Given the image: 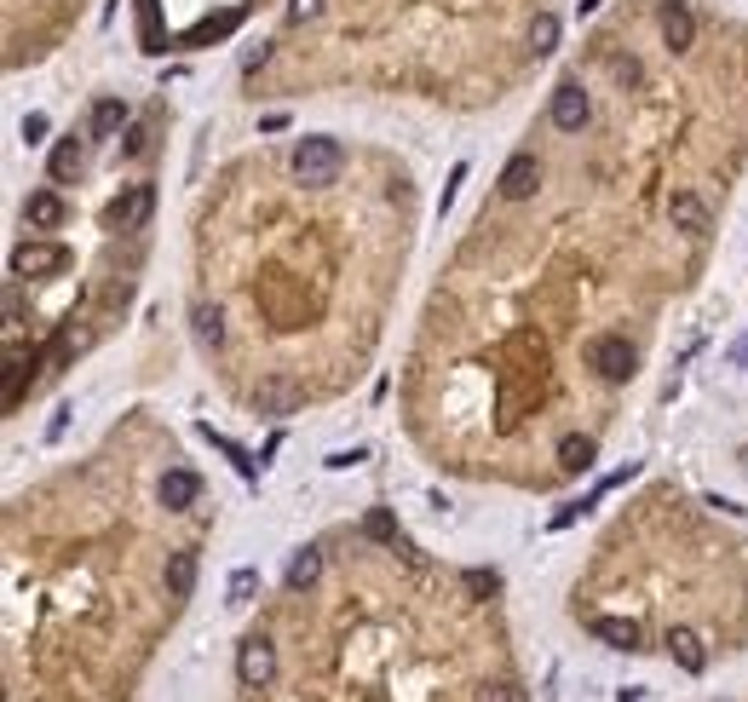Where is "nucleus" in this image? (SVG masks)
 <instances>
[{
	"instance_id": "obj_1",
	"label": "nucleus",
	"mask_w": 748,
	"mask_h": 702,
	"mask_svg": "<svg viewBox=\"0 0 748 702\" xmlns=\"http://www.w3.org/2000/svg\"><path fill=\"white\" fill-rule=\"evenodd\" d=\"M288 167H294V179L311 190H323L340 179V167H346V150H340V139H328V133H311V139L294 144V156H288Z\"/></svg>"
},
{
	"instance_id": "obj_2",
	"label": "nucleus",
	"mask_w": 748,
	"mask_h": 702,
	"mask_svg": "<svg viewBox=\"0 0 748 702\" xmlns=\"http://www.w3.org/2000/svg\"><path fill=\"white\" fill-rule=\"evenodd\" d=\"M587 369H599L605 380H628L639 369V357L622 334H599V340H587Z\"/></svg>"
},
{
	"instance_id": "obj_3",
	"label": "nucleus",
	"mask_w": 748,
	"mask_h": 702,
	"mask_svg": "<svg viewBox=\"0 0 748 702\" xmlns=\"http://www.w3.org/2000/svg\"><path fill=\"white\" fill-rule=\"evenodd\" d=\"M236 674H242V685H271L277 679V645L265 633H248L242 651H236Z\"/></svg>"
},
{
	"instance_id": "obj_4",
	"label": "nucleus",
	"mask_w": 748,
	"mask_h": 702,
	"mask_svg": "<svg viewBox=\"0 0 748 702\" xmlns=\"http://www.w3.org/2000/svg\"><path fill=\"white\" fill-rule=\"evenodd\" d=\"M300 403H305V386H294L288 375L259 380V392H254V409H259V415H271V421H282V415H294Z\"/></svg>"
},
{
	"instance_id": "obj_5",
	"label": "nucleus",
	"mask_w": 748,
	"mask_h": 702,
	"mask_svg": "<svg viewBox=\"0 0 748 702\" xmlns=\"http://www.w3.org/2000/svg\"><path fill=\"white\" fill-rule=\"evenodd\" d=\"M587 116H593V98L582 93V81H564L559 93H553V127L559 133H582Z\"/></svg>"
},
{
	"instance_id": "obj_6",
	"label": "nucleus",
	"mask_w": 748,
	"mask_h": 702,
	"mask_svg": "<svg viewBox=\"0 0 748 702\" xmlns=\"http://www.w3.org/2000/svg\"><path fill=\"white\" fill-rule=\"evenodd\" d=\"M536 185H541V162L530 156V150H518L513 162L501 167V196H507V202H530Z\"/></svg>"
},
{
	"instance_id": "obj_7",
	"label": "nucleus",
	"mask_w": 748,
	"mask_h": 702,
	"mask_svg": "<svg viewBox=\"0 0 748 702\" xmlns=\"http://www.w3.org/2000/svg\"><path fill=\"white\" fill-rule=\"evenodd\" d=\"M668 219H674V231H685V236H708V202H702L697 190H674L668 196Z\"/></svg>"
},
{
	"instance_id": "obj_8",
	"label": "nucleus",
	"mask_w": 748,
	"mask_h": 702,
	"mask_svg": "<svg viewBox=\"0 0 748 702\" xmlns=\"http://www.w3.org/2000/svg\"><path fill=\"white\" fill-rule=\"evenodd\" d=\"M150 208H156V190H150V185H133V190L116 202V208H110V219H116V231H144Z\"/></svg>"
},
{
	"instance_id": "obj_9",
	"label": "nucleus",
	"mask_w": 748,
	"mask_h": 702,
	"mask_svg": "<svg viewBox=\"0 0 748 702\" xmlns=\"http://www.w3.org/2000/svg\"><path fill=\"white\" fill-rule=\"evenodd\" d=\"M64 248H47V242H24L18 254H12V277H41V271H58L64 265Z\"/></svg>"
},
{
	"instance_id": "obj_10",
	"label": "nucleus",
	"mask_w": 748,
	"mask_h": 702,
	"mask_svg": "<svg viewBox=\"0 0 748 702\" xmlns=\"http://www.w3.org/2000/svg\"><path fill=\"white\" fill-rule=\"evenodd\" d=\"M196 495H202V478L185 467L162 472V507H173V513H185V507H196Z\"/></svg>"
},
{
	"instance_id": "obj_11",
	"label": "nucleus",
	"mask_w": 748,
	"mask_h": 702,
	"mask_svg": "<svg viewBox=\"0 0 748 702\" xmlns=\"http://www.w3.org/2000/svg\"><path fill=\"white\" fill-rule=\"evenodd\" d=\"M662 41H668L674 52L697 41V18H691V6H685V0H668V6H662Z\"/></svg>"
},
{
	"instance_id": "obj_12",
	"label": "nucleus",
	"mask_w": 748,
	"mask_h": 702,
	"mask_svg": "<svg viewBox=\"0 0 748 702\" xmlns=\"http://www.w3.org/2000/svg\"><path fill=\"white\" fill-rule=\"evenodd\" d=\"M668 656H674L685 674H702V668H708V651H702V639L691 628H668Z\"/></svg>"
},
{
	"instance_id": "obj_13",
	"label": "nucleus",
	"mask_w": 748,
	"mask_h": 702,
	"mask_svg": "<svg viewBox=\"0 0 748 702\" xmlns=\"http://www.w3.org/2000/svg\"><path fill=\"white\" fill-rule=\"evenodd\" d=\"M593 633L616 651H639V622H628V616H593Z\"/></svg>"
},
{
	"instance_id": "obj_14",
	"label": "nucleus",
	"mask_w": 748,
	"mask_h": 702,
	"mask_svg": "<svg viewBox=\"0 0 748 702\" xmlns=\"http://www.w3.org/2000/svg\"><path fill=\"white\" fill-rule=\"evenodd\" d=\"M190 587H196V553L179 547V553L167 559V593H173V599H190Z\"/></svg>"
},
{
	"instance_id": "obj_15",
	"label": "nucleus",
	"mask_w": 748,
	"mask_h": 702,
	"mask_svg": "<svg viewBox=\"0 0 748 702\" xmlns=\"http://www.w3.org/2000/svg\"><path fill=\"white\" fill-rule=\"evenodd\" d=\"M127 121V98H98L93 104V139H116Z\"/></svg>"
},
{
	"instance_id": "obj_16",
	"label": "nucleus",
	"mask_w": 748,
	"mask_h": 702,
	"mask_svg": "<svg viewBox=\"0 0 748 702\" xmlns=\"http://www.w3.org/2000/svg\"><path fill=\"white\" fill-rule=\"evenodd\" d=\"M317 576H323V553H317V547H300L294 564H288V587L305 593V587H317Z\"/></svg>"
},
{
	"instance_id": "obj_17",
	"label": "nucleus",
	"mask_w": 748,
	"mask_h": 702,
	"mask_svg": "<svg viewBox=\"0 0 748 702\" xmlns=\"http://www.w3.org/2000/svg\"><path fill=\"white\" fill-rule=\"evenodd\" d=\"M190 323H196V340H202L208 351L225 346V317H219V305H196V311H190Z\"/></svg>"
},
{
	"instance_id": "obj_18",
	"label": "nucleus",
	"mask_w": 748,
	"mask_h": 702,
	"mask_svg": "<svg viewBox=\"0 0 748 702\" xmlns=\"http://www.w3.org/2000/svg\"><path fill=\"white\" fill-rule=\"evenodd\" d=\"M559 467L564 472H587V467H593V438H564V444H559Z\"/></svg>"
},
{
	"instance_id": "obj_19",
	"label": "nucleus",
	"mask_w": 748,
	"mask_h": 702,
	"mask_svg": "<svg viewBox=\"0 0 748 702\" xmlns=\"http://www.w3.org/2000/svg\"><path fill=\"white\" fill-rule=\"evenodd\" d=\"M29 225H41V231H47V225H58V219H64V202H58V196H52V190H41V196H29Z\"/></svg>"
},
{
	"instance_id": "obj_20",
	"label": "nucleus",
	"mask_w": 748,
	"mask_h": 702,
	"mask_svg": "<svg viewBox=\"0 0 748 702\" xmlns=\"http://www.w3.org/2000/svg\"><path fill=\"white\" fill-rule=\"evenodd\" d=\"M75 167H81V144H75V139H64L58 150H52V179H70Z\"/></svg>"
},
{
	"instance_id": "obj_21",
	"label": "nucleus",
	"mask_w": 748,
	"mask_h": 702,
	"mask_svg": "<svg viewBox=\"0 0 748 702\" xmlns=\"http://www.w3.org/2000/svg\"><path fill=\"white\" fill-rule=\"evenodd\" d=\"M553 41H559V18H553V12H541L536 24H530V47H536V52H553Z\"/></svg>"
},
{
	"instance_id": "obj_22",
	"label": "nucleus",
	"mask_w": 748,
	"mask_h": 702,
	"mask_svg": "<svg viewBox=\"0 0 748 702\" xmlns=\"http://www.w3.org/2000/svg\"><path fill=\"white\" fill-rule=\"evenodd\" d=\"M478 702H530V697H524V685H484Z\"/></svg>"
},
{
	"instance_id": "obj_23",
	"label": "nucleus",
	"mask_w": 748,
	"mask_h": 702,
	"mask_svg": "<svg viewBox=\"0 0 748 702\" xmlns=\"http://www.w3.org/2000/svg\"><path fill=\"white\" fill-rule=\"evenodd\" d=\"M254 587H259L254 570H236V576H231V605H248V593H254Z\"/></svg>"
},
{
	"instance_id": "obj_24",
	"label": "nucleus",
	"mask_w": 748,
	"mask_h": 702,
	"mask_svg": "<svg viewBox=\"0 0 748 702\" xmlns=\"http://www.w3.org/2000/svg\"><path fill=\"white\" fill-rule=\"evenodd\" d=\"M369 536H374V541H392V536H398L392 513H369Z\"/></svg>"
},
{
	"instance_id": "obj_25",
	"label": "nucleus",
	"mask_w": 748,
	"mask_h": 702,
	"mask_svg": "<svg viewBox=\"0 0 748 702\" xmlns=\"http://www.w3.org/2000/svg\"><path fill=\"white\" fill-rule=\"evenodd\" d=\"M41 133H47V116H29V121H24V139L41 144Z\"/></svg>"
},
{
	"instance_id": "obj_26",
	"label": "nucleus",
	"mask_w": 748,
	"mask_h": 702,
	"mask_svg": "<svg viewBox=\"0 0 748 702\" xmlns=\"http://www.w3.org/2000/svg\"><path fill=\"white\" fill-rule=\"evenodd\" d=\"M467 587H472V593H490V587H495V576H484V570H472V576H467Z\"/></svg>"
},
{
	"instance_id": "obj_27",
	"label": "nucleus",
	"mask_w": 748,
	"mask_h": 702,
	"mask_svg": "<svg viewBox=\"0 0 748 702\" xmlns=\"http://www.w3.org/2000/svg\"><path fill=\"white\" fill-rule=\"evenodd\" d=\"M323 12V0H294V18H317Z\"/></svg>"
}]
</instances>
